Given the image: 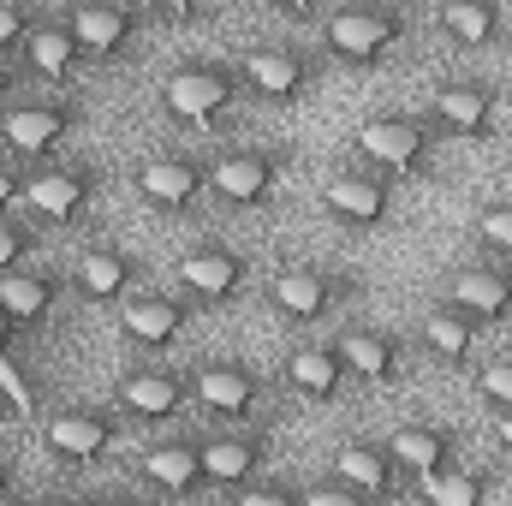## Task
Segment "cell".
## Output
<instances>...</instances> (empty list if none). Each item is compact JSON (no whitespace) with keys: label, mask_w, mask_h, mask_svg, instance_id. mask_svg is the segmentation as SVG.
<instances>
[{"label":"cell","mask_w":512,"mask_h":506,"mask_svg":"<svg viewBox=\"0 0 512 506\" xmlns=\"http://www.w3.org/2000/svg\"><path fill=\"white\" fill-rule=\"evenodd\" d=\"M6 477H12V471H6V453H0V501L12 495V489H6Z\"/></svg>","instance_id":"cell-43"},{"label":"cell","mask_w":512,"mask_h":506,"mask_svg":"<svg viewBox=\"0 0 512 506\" xmlns=\"http://www.w3.org/2000/svg\"><path fill=\"white\" fill-rule=\"evenodd\" d=\"M203 441V483L209 489H251L256 477H268V459H274V435L262 423H245V429H209L197 435Z\"/></svg>","instance_id":"cell-16"},{"label":"cell","mask_w":512,"mask_h":506,"mask_svg":"<svg viewBox=\"0 0 512 506\" xmlns=\"http://www.w3.org/2000/svg\"><path fill=\"white\" fill-rule=\"evenodd\" d=\"M411 36V18L387 0H352V6H334L322 12V30H316V48L334 60V66H352V72H376L382 60L399 54V42Z\"/></svg>","instance_id":"cell-1"},{"label":"cell","mask_w":512,"mask_h":506,"mask_svg":"<svg viewBox=\"0 0 512 506\" xmlns=\"http://www.w3.org/2000/svg\"><path fill=\"white\" fill-rule=\"evenodd\" d=\"M114 411L120 417H137V423H173L191 411V376L161 364V358H143V364H126L120 381H114Z\"/></svg>","instance_id":"cell-15"},{"label":"cell","mask_w":512,"mask_h":506,"mask_svg":"<svg viewBox=\"0 0 512 506\" xmlns=\"http://www.w3.org/2000/svg\"><path fill=\"white\" fill-rule=\"evenodd\" d=\"M501 126V90L477 72H453L435 84L429 96V131L435 137H453V143H483Z\"/></svg>","instance_id":"cell-13"},{"label":"cell","mask_w":512,"mask_h":506,"mask_svg":"<svg viewBox=\"0 0 512 506\" xmlns=\"http://www.w3.org/2000/svg\"><path fill=\"white\" fill-rule=\"evenodd\" d=\"M447 304H453L459 316H471L477 328L512 322V268L507 262H489V256L459 262V268L447 274Z\"/></svg>","instance_id":"cell-18"},{"label":"cell","mask_w":512,"mask_h":506,"mask_svg":"<svg viewBox=\"0 0 512 506\" xmlns=\"http://www.w3.org/2000/svg\"><path fill=\"white\" fill-rule=\"evenodd\" d=\"M334 340H340V358H346L352 381L393 387L399 370H405V340H399L393 328H376V322H346Z\"/></svg>","instance_id":"cell-25"},{"label":"cell","mask_w":512,"mask_h":506,"mask_svg":"<svg viewBox=\"0 0 512 506\" xmlns=\"http://www.w3.org/2000/svg\"><path fill=\"white\" fill-rule=\"evenodd\" d=\"M477 399L501 417V411H512V352H501L495 364H483L477 370Z\"/></svg>","instance_id":"cell-35"},{"label":"cell","mask_w":512,"mask_h":506,"mask_svg":"<svg viewBox=\"0 0 512 506\" xmlns=\"http://www.w3.org/2000/svg\"><path fill=\"white\" fill-rule=\"evenodd\" d=\"M6 417H12V405H6V399H0V429H6Z\"/></svg>","instance_id":"cell-46"},{"label":"cell","mask_w":512,"mask_h":506,"mask_svg":"<svg viewBox=\"0 0 512 506\" xmlns=\"http://www.w3.org/2000/svg\"><path fill=\"white\" fill-rule=\"evenodd\" d=\"M72 292L84 304H102V310H120L126 298L143 292V262L120 245H84L72 262Z\"/></svg>","instance_id":"cell-19"},{"label":"cell","mask_w":512,"mask_h":506,"mask_svg":"<svg viewBox=\"0 0 512 506\" xmlns=\"http://www.w3.org/2000/svg\"><path fill=\"white\" fill-rule=\"evenodd\" d=\"M102 173L90 161H48L36 173H24V215L36 227H78L96 209Z\"/></svg>","instance_id":"cell-11"},{"label":"cell","mask_w":512,"mask_h":506,"mask_svg":"<svg viewBox=\"0 0 512 506\" xmlns=\"http://www.w3.org/2000/svg\"><path fill=\"white\" fill-rule=\"evenodd\" d=\"M48 506H96V501H78V495H60V501H48Z\"/></svg>","instance_id":"cell-44"},{"label":"cell","mask_w":512,"mask_h":506,"mask_svg":"<svg viewBox=\"0 0 512 506\" xmlns=\"http://www.w3.org/2000/svg\"><path fill=\"white\" fill-rule=\"evenodd\" d=\"M179 298L191 310H227L251 292V256L239 245H221V239H203L179 256Z\"/></svg>","instance_id":"cell-12"},{"label":"cell","mask_w":512,"mask_h":506,"mask_svg":"<svg viewBox=\"0 0 512 506\" xmlns=\"http://www.w3.org/2000/svg\"><path fill=\"white\" fill-rule=\"evenodd\" d=\"M328 477H340L346 489H358L370 506L393 501V495L405 489V477H399V465H393L387 441H370V435H358V441H340V447H334V465H328Z\"/></svg>","instance_id":"cell-24"},{"label":"cell","mask_w":512,"mask_h":506,"mask_svg":"<svg viewBox=\"0 0 512 506\" xmlns=\"http://www.w3.org/2000/svg\"><path fill=\"white\" fill-rule=\"evenodd\" d=\"M0 506H48V501H30V495H6Z\"/></svg>","instance_id":"cell-42"},{"label":"cell","mask_w":512,"mask_h":506,"mask_svg":"<svg viewBox=\"0 0 512 506\" xmlns=\"http://www.w3.org/2000/svg\"><path fill=\"white\" fill-rule=\"evenodd\" d=\"M387 453H393V465H399V477H405V483H423V477H435V471L459 465V435H453L447 423L405 417V423L387 435Z\"/></svg>","instance_id":"cell-22"},{"label":"cell","mask_w":512,"mask_h":506,"mask_svg":"<svg viewBox=\"0 0 512 506\" xmlns=\"http://www.w3.org/2000/svg\"><path fill=\"white\" fill-rule=\"evenodd\" d=\"M286 185V155L262 143H227L209 155V197L239 215H268Z\"/></svg>","instance_id":"cell-5"},{"label":"cell","mask_w":512,"mask_h":506,"mask_svg":"<svg viewBox=\"0 0 512 506\" xmlns=\"http://www.w3.org/2000/svg\"><path fill=\"white\" fill-rule=\"evenodd\" d=\"M120 334H126L137 352H173L179 340H185V328H191V304L179 298V292H137V298H126L120 310Z\"/></svg>","instance_id":"cell-21"},{"label":"cell","mask_w":512,"mask_h":506,"mask_svg":"<svg viewBox=\"0 0 512 506\" xmlns=\"http://www.w3.org/2000/svg\"><path fill=\"white\" fill-rule=\"evenodd\" d=\"M18 66H24L36 84H48V90H66V84L84 72V54H78V42H72V30H66L60 12H42V24L30 30Z\"/></svg>","instance_id":"cell-26"},{"label":"cell","mask_w":512,"mask_h":506,"mask_svg":"<svg viewBox=\"0 0 512 506\" xmlns=\"http://www.w3.org/2000/svg\"><path fill=\"white\" fill-rule=\"evenodd\" d=\"M36 24H42V6H30V0H0V60H18Z\"/></svg>","instance_id":"cell-34"},{"label":"cell","mask_w":512,"mask_h":506,"mask_svg":"<svg viewBox=\"0 0 512 506\" xmlns=\"http://www.w3.org/2000/svg\"><path fill=\"white\" fill-rule=\"evenodd\" d=\"M12 102H24V66H18V60H0V114H6Z\"/></svg>","instance_id":"cell-39"},{"label":"cell","mask_w":512,"mask_h":506,"mask_svg":"<svg viewBox=\"0 0 512 506\" xmlns=\"http://www.w3.org/2000/svg\"><path fill=\"white\" fill-rule=\"evenodd\" d=\"M239 96H245L239 66L209 60V54H191V60L167 66V78H161V114L185 131H215Z\"/></svg>","instance_id":"cell-2"},{"label":"cell","mask_w":512,"mask_h":506,"mask_svg":"<svg viewBox=\"0 0 512 506\" xmlns=\"http://www.w3.org/2000/svg\"><path fill=\"white\" fill-rule=\"evenodd\" d=\"M417 501L423 506H489V477L471 471V465H447V471L417 483Z\"/></svg>","instance_id":"cell-30"},{"label":"cell","mask_w":512,"mask_h":506,"mask_svg":"<svg viewBox=\"0 0 512 506\" xmlns=\"http://www.w3.org/2000/svg\"><path fill=\"white\" fill-rule=\"evenodd\" d=\"M471 239L489 251V262H507V268H512V197H501V203H483V209H477Z\"/></svg>","instance_id":"cell-32"},{"label":"cell","mask_w":512,"mask_h":506,"mask_svg":"<svg viewBox=\"0 0 512 506\" xmlns=\"http://www.w3.org/2000/svg\"><path fill=\"white\" fill-rule=\"evenodd\" d=\"M60 18H66V30H72V42H78L84 66L131 60L137 42H143V24H149V12L131 6V0H78V6H66Z\"/></svg>","instance_id":"cell-10"},{"label":"cell","mask_w":512,"mask_h":506,"mask_svg":"<svg viewBox=\"0 0 512 506\" xmlns=\"http://www.w3.org/2000/svg\"><path fill=\"white\" fill-rule=\"evenodd\" d=\"M322 209H328V221H340L346 233H376L393 221V185H387L382 173H370L364 161H340L328 179H322Z\"/></svg>","instance_id":"cell-14"},{"label":"cell","mask_w":512,"mask_h":506,"mask_svg":"<svg viewBox=\"0 0 512 506\" xmlns=\"http://www.w3.org/2000/svg\"><path fill=\"white\" fill-rule=\"evenodd\" d=\"M0 399L12 405V417H36V381L12 346H0Z\"/></svg>","instance_id":"cell-33"},{"label":"cell","mask_w":512,"mask_h":506,"mask_svg":"<svg viewBox=\"0 0 512 506\" xmlns=\"http://www.w3.org/2000/svg\"><path fill=\"white\" fill-rule=\"evenodd\" d=\"M280 381H286L304 405H334V399L346 393L352 370H346V358H340V340H304V346L286 352Z\"/></svg>","instance_id":"cell-23"},{"label":"cell","mask_w":512,"mask_h":506,"mask_svg":"<svg viewBox=\"0 0 512 506\" xmlns=\"http://www.w3.org/2000/svg\"><path fill=\"white\" fill-rule=\"evenodd\" d=\"M131 191H137V203L149 215L179 221V215H191L209 197V155H197V149H155V155H143L131 167Z\"/></svg>","instance_id":"cell-7"},{"label":"cell","mask_w":512,"mask_h":506,"mask_svg":"<svg viewBox=\"0 0 512 506\" xmlns=\"http://www.w3.org/2000/svg\"><path fill=\"white\" fill-rule=\"evenodd\" d=\"M352 155L370 173H382L387 185L429 179V167H435V131L417 114H364L352 126Z\"/></svg>","instance_id":"cell-4"},{"label":"cell","mask_w":512,"mask_h":506,"mask_svg":"<svg viewBox=\"0 0 512 506\" xmlns=\"http://www.w3.org/2000/svg\"><path fill=\"white\" fill-rule=\"evenodd\" d=\"M137 483L161 501H191L197 489H209L203 483V441L197 435H167V441L143 447L137 453Z\"/></svg>","instance_id":"cell-20"},{"label":"cell","mask_w":512,"mask_h":506,"mask_svg":"<svg viewBox=\"0 0 512 506\" xmlns=\"http://www.w3.org/2000/svg\"><path fill=\"white\" fill-rule=\"evenodd\" d=\"M346 292H358V280L346 286V274H334V268H322V262H280V268L262 280V304H268L280 322H292V328L328 322Z\"/></svg>","instance_id":"cell-8"},{"label":"cell","mask_w":512,"mask_h":506,"mask_svg":"<svg viewBox=\"0 0 512 506\" xmlns=\"http://www.w3.org/2000/svg\"><path fill=\"white\" fill-rule=\"evenodd\" d=\"M36 251H42V227L30 215H0V280L24 274Z\"/></svg>","instance_id":"cell-31"},{"label":"cell","mask_w":512,"mask_h":506,"mask_svg":"<svg viewBox=\"0 0 512 506\" xmlns=\"http://www.w3.org/2000/svg\"><path fill=\"white\" fill-rule=\"evenodd\" d=\"M233 506H304L298 501V483H280V477H256L251 489H239Z\"/></svg>","instance_id":"cell-37"},{"label":"cell","mask_w":512,"mask_h":506,"mask_svg":"<svg viewBox=\"0 0 512 506\" xmlns=\"http://www.w3.org/2000/svg\"><path fill=\"white\" fill-rule=\"evenodd\" d=\"M84 131V102L78 96H24L0 114V155L18 167H48L72 137Z\"/></svg>","instance_id":"cell-3"},{"label":"cell","mask_w":512,"mask_h":506,"mask_svg":"<svg viewBox=\"0 0 512 506\" xmlns=\"http://www.w3.org/2000/svg\"><path fill=\"white\" fill-rule=\"evenodd\" d=\"M0 346H12V322L6 316H0Z\"/></svg>","instance_id":"cell-45"},{"label":"cell","mask_w":512,"mask_h":506,"mask_svg":"<svg viewBox=\"0 0 512 506\" xmlns=\"http://www.w3.org/2000/svg\"><path fill=\"white\" fill-rule=\"evenodd\" d=\"M54 310H60V280H54V274L24 268V274H6V280H0V316L12 322V334L48 328Z\"/></svg>","instance_id":"cell-27"},{"label":"cell","mask_w":512,"mask_h":506,"mask_svg":"<svg viewBox=\"0 0 512 506\" xmlns=\"http://www.w3.org/2000/svg\"><path fill=\"white\" fill-rule=\"evenodd\" d=\"M316 78H322L316 48L298 42V36H268V42L245 48V60H239V84H245V96L268 102V108H298V102H310Z\"/></svg>","instance_id":"cell-6"},{"label":"cell","mask_w":512,"mask_h":506,"mask_svg":"<svg viewBox=\"0 0 512 506\" xmlns=\"http://www.w3.org/2000/svg\"><path fill=\"white\" fill-rule=\"evenodd\" d=\"M435 30L447 42H459V48H495L507 36V12L495 0H447L435 12Z\"/></svg>","instance_id":"cell-29"},{"label":"cell","mask_w":512,"mask_h":506,"mask_svg":"<svg viewBox=\"0 0 512 506\" xmlns=\"http://www.w3.org/2000/svg\"><path fill=\"white\" fill-rule=\"evenodd\" d=\"M298 501L304 506H370L358 489H346L340 477H310V483H298Z\"/></svg>","instance_id":"cell-36"},{"label":"cell","mask_w":512,"mask_h":506,"mask_svg":"<svg viewBox=\"0 0 512 506\" xmlns=\"http://www.w3.org/2000/svg\"><path fill=\"white\" fill-rule=\"evenodd\" d=\"M96 506H155L149 495H131V489H108V495H96Z\"/></svg>","instance_id":"cell-40"},{"label":"cell","mask_w":512,"mask_h":506,"mask_svg":"<svg viewBox=\"0 0 512 506\" xmlns=\"http://www.w3.org/2000/svg\"><path fill=\"white\" fill-rule=\"evenodd\" d=\"M114 435H120V411L114 405H66V411H54L42 423V441H48V453L60 465H96V459H108Z\"/></svg>","instance_id":"cell-17"},{"label":"cell","mask_w":512,"mask_h":506,"mask_svg":"<svg viewBox=\"0 0 512 506\" xmlns=\"http://www.w3.org/2000/svg\"><path fill=\"white\" fill-rule=\"evenodd\" d=\"M24 209V167L0 155V215H18Z\"/></svg>","instance_id":"cell-38"},{"label":"cell","mask_w":512,"mask_h":506,"mask_svg":"<svg viewBox=\"0 0 512 506\" xmlns=\"http://www.w3.org/2000/svg\"><path fill=\"white\" fill-rule=\"evenodd\" d=\"M477 322L471 316H459L447 298L441 304H429L423 310V322H417V340H423V352L435 358V364H447V370H465L471 364V352H477Z\"/></svg>","instance_id":"cell-28"},{"label":"cell","mask_w":512,"mask_h":506,"mask_svg":"<svg viewBox=\"0 0 512 506\" xmlns=\"http://www.w3.org/2000/svg\"><path fill=\"white\" fill-rule=\"evenodd\" d=\"M191 405L221 429H245L268 405V381L256 376L245 358H209V364L191 370Z\"/></svg>","instance_id":"cell-9"},{"label":"cell","mask_w":512,"mask_h":506,"mask_svg":"<svg viewBox=\"0 0 512 506\" xmlns=\"http://www.w3.org/2000/svg\"><path fill=\"white\" fill-rule=\"evenodd\" d=\"M495 441H501V453L512 459V411H501V417H495Z\"/></svg>","instance_id":"cell-41"}]
</instances>
